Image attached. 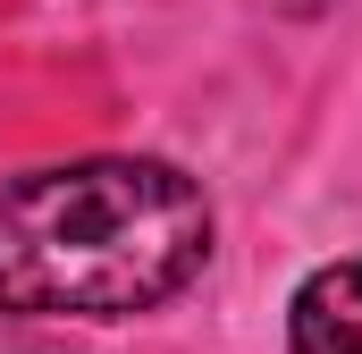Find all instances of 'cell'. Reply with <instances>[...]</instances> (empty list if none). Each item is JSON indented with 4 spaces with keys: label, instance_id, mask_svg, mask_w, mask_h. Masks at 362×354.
Returning a JSON list of instances; mask_svg holds the SVG:
<instances>
[{
    "label": "cell",
    "instance_id": "obj_1",
    "mask_svg": "<svg viewBox=\"0 0 362 354\" xmlns=\"http://www.w3.org/2000/svg\"><path fill=\"white\" fill-rule=\"evenodd\" d=\"M211 262V202L177 161L101 152L0 185V321H135Z\"/></svg>",
    "mask_w": 362,
    "mask_h": 354
},
{
    "label": "cell",
    "instance_id": "obj_3",
    "mask_svg": "<svg viewBox=\"0 0 362 354\" xmlns=\"http://www.w3.org/2000/svg\"><path fill=\"white\" fill-rule=\"evenodd\" d=\"M0 354H76L51 321H0Z\"/></svg>",
    "mask_w": 362,
    "mask_h": 354
},
{
    "label": "cell",
    "instance_id": "obj_4",
    "mask_svg": "<svg viewBox=\"0 0 362 354\" xmlns=\"http://www.w3.org/2000/svg\"><path fill=\"white\" fill-rule=\"evenodd\" d=\"M270 8H286V17H320V8H337V0H270Z\"/></svg>",
    "mask_w": 362,
    "mask_h": 354
},
{
    "label": "cell",
    "instance_id": "obj_2",
    "mask_svg": "<svg viewBox=\"0 0 362 354\" xmlns=\"http://www.w3.org/2000/svg\"><path fill=\"white\" fill-rule=\"evenodd\" d=\"M295 354H362V262H320L286 304Z\"/></svg>",
    "mask_w": 362,
    "mask_h": 354
}]
</instances>
